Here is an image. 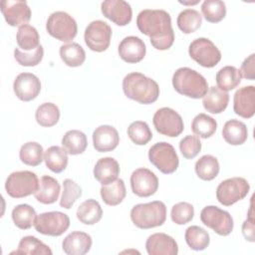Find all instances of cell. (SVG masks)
I'll return each mask as SVG.
<instances>
[{
	"label": "cell",
	"mask_w": 255,
	"mask_h": 255,
	"mask_svg": "<svg viewBox=\"0 0 255 255\" xmlns=\"http://www.w3.org/2000/svg\"><path fill=\"white\" fill-rule=\"evenodd\" d=\"M138 30L149 37L156 50H167L174 42L170 15L161 9H144L136 17Z\"/></svg>",
	"instance_id": "cell-1"
},
{
	"label": "cell",
	"mask_w": 255,
	"mask_h": 255,
	"mask_svg": "<svg viewBox=\"0 0 255 255\" xmlns=\"http://www.w3.org/2000/svg\"><path fill=\"white\" fill-rule=\"evenodd\" d=\"M123 91L127 98L139 104L154 103L159 96L157 83L140 73H129L123 80Z\"/></svg>",
	"instance_id": "cell-2"
},
{
	"label": "cell",
	"mask_w": 255,
	"mask_h": 255,
	"mask_svg": "<svg viewBox=\"0 0 255 255\" xmlns=\"http://www.w3.org/2000/svg\"><path fill=\"white\" fill-rule=\"evenodd\" d=\"M172 86L174 90L185 97L191 99H200L208 91V84L205 78L187 67L177 69L172 76Z\"/></svg>",
	"instance_id": "cell-3"
},
{
	"label": "cell",
	"mask_w": 255,
	"mask_h": 255,
	"mask_svg": "<svg viewBox=\"0 0 255 255\" xmlns=\"http://www.w3.org/2000/svg\"><path fill=\"white\" fill-rule=\"evenodd\" d=\"M130 219L140 229L161 226L166 219V206L159 200L136 204L130 210Z\"/></svg>",
	"instance_id": "cell-4"
},
{
	"label": "cell",
	"mask_w": 255,
	"mask_h": 255,
	"mask_svg": "<svg viewBox=\"0 0 255 255\" xmlns=\"http://www.w3.org/2000/svg\"><path fill=\"white\" fill-rule=\"evenodd\" d=\"M39 187V179L35 172L20 170L12 172L6 179L5 189L9 196L22 198L34 194Z\"/></svg>",
	"instance_id": "cell-5"
},
{
	"label": "cell",
	"mask_w": 255,
	"mask_h": 255,
	"mask_svg": "<svg viewBox=\"0 0 255 255\" xmlns=\"http://www.w3.org/2000/svg\"><path fill=\"white\" fill-rule=\"evenodd\" d=\"M47 32L62 42L72 41L78 32L76 20L64 11L53 12L46 23Z\"/></svg>",
	"instance_id": "cell-6"
},
{
	"label": "cell",
	"mask_w": 255,
	"mask_h": 255,
	"mask_svg": "<svg viewBox=\"0 0 255 255\" xmlns=\"http://www.w3.org/2000/svg\"><path fill=\"white\" fill-rule=\"evenodd\" d=\"M149 161L162 173H173L179 164L174 147L165 141L154 143L148 150Z\"/></svg>",
	"instance_id": "cell-7"
},
{
	"label": "cell",
	"mask_w": 255,
	"mask_h": 255,
	"mask_svg": "<svg viewBox=\"0 0 255 255\" xmlns=\"http://www.w3.org/2000/svg\"><path fill=\"white\" fill-rule=\"evenodd\" d=\"M188 54L192 60L204 68L215 67L221 60L219 49L207 38L193 40L189 45Z\"/></svg>",
	"instance_id": "cell-8"
},
{
	"label": "cell",
	"mask_w": 255,
	"mask_h": 255,
	"mask_svg": "<svg viewBox=\"0 0 255 255\" xmlns=\"http://www.w3.org/2000/svg\"><path fill=\"white\" fill-rule=\"evenodd\" d=\"M250 185L243 177H231L223 180L216 188L217 200L225 205L230 206L243 199L249 192Z\"/></svg>",
	"instance_id": "cell-9"
},
{
	"label": "cell",
	"mask_w": 255,
	"mask_h": 255,
	"mask_svg": "<svg viewBox=\"0 0 255 255\" xmlns=\"http://www.w3.org/2000/svg\"><path fill=\"white\" fill-rule=\"evenodd\" d=\"M200 220L205 226L211 228L215 233L221 236L229 235L234 226L230 213L214 205L205 206L201 210Z\"/></svg>",
	"instance_id": "cell-10"
},
{
	"label": "cell",
	"mask_w": 255,
	"mask_h": 255,
	"mask_svg": "<svg viewBox=\"0 0 255 255\" xmlns=\"http://www.w3.org/2000/svg\"><path fill=\"white\" fill-rule=\"evenodd\" d=\"M70 226V218L60 211H49L39 214L34 222L36 231L43 235L60 236Z\"/></svg>",
	"instance_id": "cell-11"
},
{
	"label": "cell",
	"mask_w": 255,
	"mask_h": 255,
	"mask_svg": "<svg viewBox=\"0 0 255 255\" xmlns=\"http://www.w3.org/2000/svg\"><path fill=\"white\" fill-rule=\"evenodd\" d=\"M152 123L157 132L169 137L178 136L184 128L180 115L174 110L166 107L160 108L155 112L152 118Z\"/></svg>",
	"instance_id": "cell-12"
},
{
	"label": "cell",
	"mask_w": 255,
	"mask_h": 255,
	"mask_svg": "<svg viewBox=\"0 0 255 255\" xmlns=\"http://www.w3.org/2000/svg\"><path fill=\"white\" fill-rule=\"evenodd\" d=\"M112 28L102 20L92 21L86 28L84 39L85 43L94 52L106 51L111 43Z\"/></svg>",
	"instance_id": "cell-13"
},
{
	"label": "cell",
	"mask_w": 255,
	"mask_h": 255,
	"mask_svg": "<svg viewBox=\"0 0 255 255\" xmlns=\"http://www.w3.org/2000/svg\"><path fill=\"white\" fill-rule=\"evenodd\" d=\"M130 186L135 195L148 197L157 191L158 178L147 168H137L130 175Z\"/></svg>",
	"instance_id": "cell-14"
},
{
	"label": "cell",
	"mask_w": 255,
	"mask_h": 255,
	"mask_svg": "<svg viewBox=\"0 0 255 255\" xmlns=\"http://www.w3.org/2000/svg\"><path fill=\"white\" fill-rule=\"evenodd\" d=\"M0 6L4 19L10 26H22L31 19V9L26 1L3 0Z\"/></svg>",
	"instance_id": "cell-15"
},
{
	"label": "cell",
	"mask_w": 255,
	"mask_h": 255,
	"mask_svg": "<svg viewBox=\"0 0 255 255\" xmlns=\"http://www.w3.org/2000/svg\"><path fill=\"white\" fill-rule=\"evenodd\" d=\"M13 90L18 99L23 102H29L36 99L40 94L41 82L32 73H21L14 81Z\"/></svg>",
	"instance_id": "cell-16"
},
{
	"label": "cell",
	"mask_w": 255,
	"mask_h": 255,
	"mask_svg": "<svg viewBox=\"0 0 255 255\" xmlns=\"http://www.w3.org/2000/svg\"><path fill=\"white\" fill-rule=\"evenodd\" d=\"M103 15L119 26H126L131 21L132 10L124 0H106L101 5Z\"/></svg>",
	"instance_id": "cell-17"
},
{
	"label": "cell",
	"mask_w": 255,
	"mask_h": 255,
	"mask_svg": "<svg viewBox=\"0 0 255 255\" xmlns=\"http://www.w3.org/2000/svg\"><path fill=\"white\" fill-rule=\"evenodd\" d=\"M233 110L236 115L250 119L255 114V87L246 86L237 90L233 97Z\"/></svg>",
	"instance_id": "cell-18"
},
{
	"label": "cell",
	"mask_w": 255,
	"mask_h": 255,
	"mask_svg": "<svg viewBox=\"0 0 255 255\" xmlns=\"http://www.w3.org/2000/svg\"><path fill=\"white\" fill-rule=\"evenodd\" d=\"M118 52L122 60L127 63L134 64L140 62L146 53L144 42L135 36H128L122 40Z\"/></svg>",
	"instance_id": "cell-19"
},
{
	"label": "cell",
	"mask_w": 255,
	"mask_h": 255,
	"mask_svg": "<svg viewBox=\"0 0 255 255\" xmlns=\"http://www.w3.org/2000/svg\"><path fill=\"white\" fill-rule=\"evenodd\" d=\"M145 248L149 255H176L178 253L176 241L165 233H154L148 236Z\"/></svg>",
	"instance_id": "cell-20"
},
{
	"label": "cell",
	"mask_w": 255,
	"mask_h": 255,
	"mask_svg": "<svg viewBox=\"0 0 255 255\" xmlns=\"http://www.w3.org/2000/svg\"><path fill=\"white\" fill-rule=\"evenodd\" d=\"M120 142L118 130L108 125L98 127L93 132L94 147L99 152H107L114 150Z\"/></svg>",
	"instance_id": "cell-21"
},
{
	"label": "cell",
	"mask_w": 255,
	"mask_h": 255,
	"mask_svg": "<svg viewBox=\"0 0 255 255\" xmlns=\"http://www.w3.org/2000/svg\"><path fill=\"white\" fill-rule=\"evenodd\" d=\"M62 247L68 255H84L92 247V237L83 231H73L65 237Z\"/></svg>",
	"instance_id": "cell-22"
},
{
	"label": "cell",
	"mask_w": 255,
	"mask_h": 255,
	"mask_svg": "<svg viewBox=\"0 0 255 255\" xmlns=\"http://www.w3.org/2000/svg\"><path fill=\"white\" fill-rule=\"evenodd\" d=\"M120 174V165L114 157L100 158L94 167V176L102 184L115 181Z\"/></svg>",
	"instance_id": "cell-23"
},
{
	"label": "cell",
	"mask_w": 255,
	"mask_h": 255,
	"mask_svg": "<svg viewBox=\"0 0 255 255\" xmlns=\"http://www.w3.org/2000/svg\"><path fill=\"white\" fill-rule=\"evenodd\" d=\"M60 191L61 186L57 179L49 175H43L39 180V187L34 195L39 202L52 204L59 198Z\"/></svg>",
	"instance_id": "cell-24"
},
{
	"label": "cell",
	"mask_w": 255,
	"mask_h": 255,
	"mask_svg": "<svg viewBox=\"0 0 255 255\" xmlns=\"http://www.w3.org/2000/svg\"><path fill=\"white\" fill-rule=\"evenodd\" d=\"M229 95L218 87H211L202 100L204 109L211 114H220L228 106Z\"/></svg>",
	"instance_id": "cell-25"
},
{
	"label": "cell",
	"mask_w": 255,
	"mask_h": 255,
	"mask_svg": "<svg viewBox=\"0 0 255 255\" xmlns=\"http://www.w3.org/2000/svg\"><path fill=\"white\" fill-rule=\"evenodd\" d=\"M222 135L224 140L231 145L243 144L248 137L247 127L240 121L229 120L223 126Z\"/></svg>",
	"instance_id": "cell-26"
},
{
	"label": "cell",
	"mask_w": 255,
	"mask_h": 255,
	"mask_svg": "<svg viewBox=\"0 0 255 255\" xmlns=\"http://www.w3.org/2000/svg\"><path fill=\"white\" fill-rule=\"evenodd\" d=\"M103 216V209L100 203L95 199H87L82 202L77 209V218L84 224L94 225L98 223Z\"/></svg>",
	"instance_id": "cell-27"
},
{
	"label": "cell",
	"mask_w": 255,
	"mask_h": 255,
	"mask_svg": "<svg viewBox=\"0 0 255 255\" xmlns=\"http://www.w3.org/2000/svg\"><path fill=\"white\" fill-rule=\"evenodd\" d=\"M46 166L55 173H60L68 165V152L64 147L58 145L50 146L44 153Z\"/></svg>",
	"instance_id": "cell-28"
},
{
	"label": "cell",
	"mask_w": 255,
	"mask_h": 255,
	"mask_svg": "<svg viewBox=\"0 0 255 255\" xmlns=\"http://www.w3.org/2000/svg\"><path fill=\"white\" fill-rule=\"evenodd\" d=\"M101 196L103 201L111 206L120 204L126 197V185L123 179L117 178L115 181L102 185Z\"/></svg>",
	"instance_id": "cell-29"
},
{
	"label": "cell",
	"mask_w": 255,
	"mask_h": 255,
	"mask_svg": "<svg viewBox=\"0 0 255 255\" xmlns=\"http://www.w3.org/2000/svg\"><path fill=\"white\" fill-rule=\"evenodd\" d=\"M62 145L71 155L81 154L87 148V136L83 131L78 129L68 130L62 138Z\"/></svg>",
	"instance_id": "cell-30"
},
{
	"label": "cell",
	"mask_w": 255,
	"mask_h": 255,
	"mask_svg": "<svg viewBox=\"0 0 255 255\" xmlns=\"http://www.w3.org/2000/svg\"><path fill=\"white\" fill-rule=\"evenodd\" d=\"M60 57L69 67H80L86 60V53L81 45L72 42L60 47Z\"/></svg>",
	"instance_id": "cell-31"
},
{
	"label": "cell",
	"mask_w": 255,
	"mask_h": 255,
	"mask_svg": "<svg viewBox=\"0 0 255 255\" xmlns=\"http://www.w3.org/2000/svg\"><path fill=\"white\" fill-rule=\"evenodd\" d=\"M219 168L217 158L211 154H204L195 162V172L203 180L214 179L219 173Z\"/></svg>",
	"instance_id": "cell-32"
},
{
	"label": "cell",
	"mask_w": 255,
	"mask_h": 255,
	"mask_svg": "<svg viewBox=\"0 0 255 255\" xmlns=\"http://www.w3.org/2000/svg\"><path fill=\"white\" fill-rule=\"evenodd\" d=\"M241 75L238 69L233 66H225L216 74V83L220 90L224 92L235 89L241 83Z\"/></svg>",
	"instance_id": "cell-33"
},
{
	"label": "cell",
	"mask_w": 255,
	"mask_h": 255,
	"mask_svg": "<svg viewBox=\"0 0 255 255\" xmlns=\"http://www.w3.org/2000/svg\"><path fill=\"white\" fill-rule=\"evenodd\" d=\"M18 46L24 51H33L40 46L39 33L33 26L24 24L19 27L16 35Z\"/></svg>",
	"instance_id": "cell-34"
},
{
	"label": "cell",
	"mask_w": 255,
	"mask_h": 255,
	"mask_svg": "<svg viewBox=\"0 0 255 255\" xmlns=\"http://www.w3.org/2000/svg\"><path fill=\"white\" fill-rule=\"evenodd\" d=\"M184 238L187 245L192 250H195V251L204 250L209 245V242H210L208 232L202 227L197 225L189 226L185 230Z\"/></svg>",
	"instance_id": "cell-35"
},
{
	"label": "cell",
	"mask_w": 255,
	"mask_h": 255,
	"mask_svg": "<svg viewBox=\"0 0 255 255\" xmlns=\"http://www.w3.org/2000/svg\"><path fill=\"white\" fill-rule=\"evenodd\" d=\"M176 23L181 32L191 34L201 26L202 16L194 9H185L178 14Z\"/></svg>",
	"instance_id": "cell-36"
},
{
	"label": "cell",
	"mask_w": 255,
	"mask_h": 255,
	"mask_svg": "<svg viewBox=\"0 0 255 255\" xmlns=\"http://www.w3.org/2000/svg\"><path fill=\"white\" fill-rule=\"evenodd\" d=\"M12 220L20 229H29L34 225L36 219V211L29 204H19L12 210Z\"/></svg>",
	"instance_id": "cell-37"
},
{
	"label": "cell",
	"mask_w": 255,
	"mask_h": 255,
	"mask_svg": "<svg viewBox=\"0 0 255 255\" xmlns=\"http://www.w3.org/2000/svg\"><path fill=\"white\" fill-rule=\"evenodd\" d=\"M217 128L216 121L206 114H198L191 123V129L194 134L202 138H208L214 134Z\"/></svg>",
	"instance_id": "cell-38"
},
{
	"label": "cell",
	"mask_w": 255,
	"mask_h": 255,
	"mask_svg": "<svg viewBox=\"0 0 255 255\" xmlns=\"http://www.w3.org/2000/svg\"><path fill=\"white\" fill-rule=\"evenodd\" d=\"M42 254V255H52V250L48 245L44 244L38 238L34 236L23 237L19 244L17 250L11 254Z\"/></svg>",
	"instance_id": "cell-39"
},
{
	"label": "cell",
	"mask_w": 255,
	"mask_h": 255,
	"mask_svg": "<svg viewBox=\"0 0 255 255\" xmlns=\"http://www.w3.org/2000/svg\"><path fill=\"white\" fill-rule=\"evenodd\" d=\"M35 119L41 127H53L59 122L60 110L53 103H44L36 110Z\"/></svg>",
	"instance_id": "cell-40"
},
{
	"label": "cell",
	"mask_w": 255,
	"mask_h": 255,
	"mask_svg": "<svg viewBox=\"0 0 255 255\" xmlns=\"http://www.w3.org/2000/svg\"><path fill=\"white\" fill-rule=\"evenodd\" d=\"M43 146L36 141L24 143L19 151L20 159L23 163L30 166H37L43 161Z\"/></svg>",
	"instance_id": "cell-41"
},
{
	"label": "cell",
	"mask_w": 255,
	"mask_h": 255,
	"mask_svg": "<svg viewBox=\"0 0 255 255\" xmlns=\"http://www.w3.org/2000/svg\"><path fill=\"white\" fill-rule=\"evenodd\" d=\"M201 12L206 21L218 23L226 15V6L221 0H204L201 5Z\"/></svg>",
	"instance_id": "cell-42"
},
{
	"label": "cell",
	"mask_w": 255,
	"mask_h": 255,
	"mask_svg": "<svg viewBox=\"0 0 255 255\" xmlns=\"http://www.w3.org/2000/svg\"><path fill=\"white\" fill-rule=\"evenodd\" d=\"M128 135L137 145H144L152 138V132L145 122L135 121L128 128Z\"/></svg>",
	"instance_id": "cell-43"
},
{
	"label": "cell",
	"mask_w": 255,
	"mask_h": 255,
	"mask_svg": "<svg viewBox=\"0 0 255 255\" xmlns=\"http://www.w3.org/2000/svg\"><path fill=\"white\" fill-rule=\"evenodd\" d=\"M82 195V188L72 179L67 178L63 182V192L60 199V205L63 208L70 209L79 197Z\"/></svg>",
	"instance_id": "cell-44"
},
{
	"label": "cell",
	"mask_w": 255,
	"mask_h": 255,
	"mask_svg": "<svg viewBox=\"0 0 255 255\" xmlns=\"http://www.w3.org/2000/svg\"><path fill=\"white\" fill-rule=\"evenodd\" d=\"M194 215V208L188 202H178L171 207V220L178 225H184L190 222Z\"/></svg>",
	"instance_id": "cell-45"
},
{
	"label": "cell",
	"mask_w": 255,
	"mask_h": 255,
	"mask_svg": "<svg viewBox=\"0 0 255 255\" xmlns=\"http://www.w3.org/2000/svg\"><path fill=\"white\" fill-rule=\"evenodd\" d=\"M44 56V49L43 46L40 45L37 49L33 50L32 52H23L20 49L16 48L14 50V58L16 62L25 67H34L40 64Z\"/></svg>",
	"instance_id": "cell-46"
},
{
	"label": "cell",
	"mask_w": 255,
	"mask_h": 255,
	"mask_svg": "<svg viewBox=\"0 0 255 255\" xmlns=\"http://www.w3.org/2000/svg\"><path fill=\"white\" fill-rule=\"evenodd\" d=\"M179 149L186 159L194 158L201 149V142L196 135H186L179 142Z\"/></svg>",
	"instance_id": "cell-47"
},
{
	"label": "cell",
	"mask_w": 255,
	"mask_h": 255,
	"mask_svg": "<svg viewBox=\"0 0 255 255\" xmlns=\"http://www.w3.org/2000/svg\"><path fill=\"white\" fill-rule=\"evenodd\" d=\"M239 72L241 77L247 80L253 81L255 79V54H251L243 61Z\"/></svg>",
	"instance_id": "cell-48"
},
{
	"label": "cell",
	"mask_w": 255,
	"mask_h": 255,
	"mask_svg": "<svg viewBox=\"0 0 255 255\" xmlns=\"http://www.w3.org/2000/svg\"><path fill=\"white\" fill-rule=\"evenodd\" d=\"M253 209L252 206L248 212V218L244 221L242 225V233L246 240L250 242H254V219H253Z\"/></svg>",
	"instance_id": "cell-49"
}]
</instances>
